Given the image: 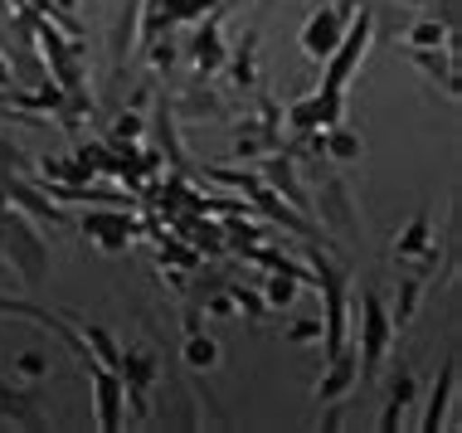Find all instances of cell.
I'll return each mask as SVG.
<instances>
[{"instance_id":"1","label":"cell","mask_w":462,"mask_h":433,"mask_svg":"<svg viewBox=\"0 0 462 433\" xmlns=\"http://www.w3.org/2000/svg\"><path fill=\"white\" fill-rule=\"evenodd\" d=\"M307 263H311V282L321 292V345H327V361L346 351V302H351V273L341 263H331L321 249H307Z\"/></svg>"},{"instance_id":"2","label":"cell","mask_w":462,"mask_h":433,"mask_svg":"<svg viewBox=\"0 0 462 433\" xmlns=\"http://www.w3.org/2000/svg\"><path fill=\"white\" fill-rule=\"evenodd\" d=\"M394 317H390V307L380 302V292L365 288L360 292V302H356V375L360 380H374V370H380V361L390 355V345H394Z\"/></svg>"},{"instance_id":"3","label":"cell","mask_w":462,"mask_h":433,"mask_svg":"<svg viewBox=\"0 0 462 433\" xmlns=\"http://www.w3.org/2000/svg\"><path fill=\"white\" fill-rule=\"evenodd\" d=\"M0 253L10 258V268L30 282V288H40L44 273H49V249H44V239L34 234V225L20 215L15 205H5L0 209Z\"/></svg>"},{"instance_id":"4","label":"cell","mask_w":462,"mask_h":433,"mask_svg":"<svg viewBox=\"0 0 462 433\" xmlns=\"http://www.w3.org/2000/svg\"><path fill=\"white\" fill-rule=\"evenodd\" d=\"M370 40H374V15H370V10H360L356 20H346L341 44H336L331 54L321 59V64H327V73H321V88H317V93H327V97H346L351 78L360 73V59H365Z\"/></svg>"},{"instance_id":"5","label":"cell","mask_w":462,"mask_h":433,"mask_svg":"<svg viewBox=\"0 0 462 433\" xmlns=\"http://www.w3.org/2000/svg\"><path fill=\"white\" fill-rule=\"evenodd\" d=\"M88 380H93V404H97V428L112 433L122 424V414H127V390H122V375L103 361L88 365Z\"/></svg>"},{"instance_id":"6","label":"cell","mask_w":462,"mask_h":433,"mask_svg":"<svg viewBox=\"0 0 462 433\" xmlns=\"http://www.w3.org/2000/svg\"><path fill=\"white\" fill-rule=\"evenodd\" d=\"M117 375H122V390H127V400H132V414L146 424V419H152V400H146V390H152V380H156V355L152 351H122Z\"/></svg>"},{"instance_id":"7","label":"cell","mask_w":462,"mask_h":433,"mask_svg":"<svg viewBox=\"0 0 462 433\" xmlns=\"http://www.w3.org/2000/svg\"><path fill=\"white\" fill-rule=\"evenodd\" d=\"M341 30H346V10L341 5H321V10H311V20L302 24V54L307 59H327L336 44H341Z\"/></svg>"},{"instance_id":"8","label":"cell","mask_w":462,"mask_h":433,"mask_svg":"<svg viewBox=\"0 0 462 433\" xmlns=\"http://www.w3.org/2000/svg\"><path fill=\"white\" fill-rule=\"evenodd\" d=\"M83 234H88L97 249L122 253L127 239L136 234V219H127V209H93V215H83Z\"/></svg>"},{"instance_id":"9","label":"cell","mask_w":462,"mask_h":433,"mask_svg":"<svg viewBox=\"0 0 462 433\" xmlns=\"http://www.w3.org/2000/svg\"><path fill=\"white\" fill-rule=\"evenodd\" d=\"M453 390H457V355H448V361H443V370H439V380H433L429 410H423V424H419V428L439 433V428L448 424V404H453Z\"/></svg>"},{"instance_id":"10","label":"cell","mask_w":462,"mask_h":433,"mask_svg":"<svg viewBox=\"0 0 462 433\" xmlns=\"http://www.w3.org/2000/svg\"><path fill=\"white\" fill-rule=\"evenodd\" d=\"M205 24L195 30L190 40V59H195V73L199 78H209L219 64H224V40H219V15H199Z\"/></svg>"},{"instance_id":"11","label":"cell","mask_w":462,"mask_h":433,"mask_svg":"<svg viewBox=\"0 0 462 433\" xmlns=\"http://www.w3.org/2000/svg\"><path fill=\"white\" fill-rule=\"evenodd\" d=\"M433 253H439V244H433L429 215H414V219H409V229L399 234L394 258H399V263H419V258H433Z\"/></svg>"},{"instance_id":"12","label":"cell","mask_w":462,"mask_h":433,"mask_svg":"<svg viewBox=\"0 0 462 433\" xmlns=\"http://www.w3.org/2000/svg\"><path fill=\"white\" fill-rule=\"evenodd\" d=\"M263 176H268V180L282 190V200H287V205H292V209H302V219H311V200L302 195V185H297V176H292V161H287V152L268 161V166H263Z\"/></svg>"},{"instance_id":"13","label":"cell","mask_w":462,"mask_h":433,"mask_svg":"<svg viewBox=\"0 0 462 433\" xmlns=\"http://www.w3.org/2000/svg\"><path fill=\"white\" fill-rule=\"evenodd\" d=\"M351 385H356V351L346 345L341 355H331V361H327V375H321L317 394H321V400H341Z\"/></svg>"},{"instance_id":"14","label":"cell","mask_w":462,"mask_h":433,"mask_svg":"<svg viewBox=\"0 0 462 433\" xmlns=\"http://www.w3.org/2000/svg\"><path fill=\"white\" fill-rule=\"evenodd\" d=\"M409 400H414V375H409V370H394L390 400H384V414H380V428H399V414L409 410Z\"/></svg>"},{"instance_id":"15","label":"cell","mask_w":462,"mask_h":433,"mask_svg":"<svg viewBox=\"0 0 462 433\" xmlns=\"http://www.w3.org/2000/svg\"><path fill=\"white\" fill-rule=\"evenodd\" d=\"M79 331H83V341H88V351H93L103 365H112V370L122 365V345H117V336H112L107 327H97V321H83Z\"/></svg>"},{"instance_id":"16","label":"cell","mask_w":462,"mask_h":433,"mask_svg":"<svg viewBox=\"0 0 462 433\" xmlns=\"http://www.w3.org/2000/svg\"><path fill=\"white\" fill-rule=\"evenodd\" d=\"M317 146H321V156H336V161H356L360 156V137L356 132H346L341 122L327 132H317Z\"/></svg>"},{"instance_id":"17","label":"cell","mask_w":462,"mask_h":433,"mask_svg":"<svg viewBox=\"0 0 462 433\" xmlns=\"http://www.w3.org/2000/svg\"><path fill=\"white\" fill-rule=\"evenodd\" d=\"M404 44L409 49H443V44H453V30L443 20H419V24H409Z\"/></svg>"},{"instance_id":"18","label":"cell","mask_w":462,"mask_h":433,"mask_svg":"<svg viewBox=\"0 0 462 433\" xmlns=\"http://www.w3.org/2000/svg\"><path fill=\"white\" fill-rule=\"evenodd\" d=\"M321 219H336L341 229H351V225H356V215H351V195H346V185H341V180H327V195H321Z\"/></svg>"},{"instance_id":"19","label":"cell","mask_w":462,"mask_h":433,"mask_svg":"<svg viewBox=\"0 0 462 433\" xmlns=\"http://www.w3.org/2000/svg\"><path fill=\"white\" fill-rule=\"evenodd\" d=\"M297 282H302V278H292V273H268V282H263V307H278V312H287V307L297 302Z\"/></svg>"},{"instance_id":"20","label":"cell","mask_w":462,"mask_h":433,"mask_svg":"<svg viewBox=\"0 0 462 433\" xmlns=\"http://www.w3.org/2000/svg\"><path fill=\"white\" fill-rule=\"evenodd\" d=\"M185 365H190V370H209V365H215L219 361V345L215 341H209V336H199V331H190V336H185Z\"/></svg>"},{"instance_id":"21","label":"cell","mask_w":462,"mask_h":433,"mask_svg":"<svg viewBox=\"0 0 462 433\" xmlns=\"http://www.w3.org/2000/svg\"><path fill=\"white\" fill-rule=\"evenodd\" d=\"M30 5L44 10L49 20H59L69 34H79V15H73V5H79V0H30Z\"/></svg>"},{"instance_id":"22","label":"cell","mask_w":462,"mask_h":433,"mask_svg":"<svg viewBox=\"0 0 462 433\" xmlns=\"http://www.w3.org/2000/svg\"><path fill=\"white\" fill-rule=\"evenodd\" d=\"M229 302H234V307H244L248 317H258V312H263V297H258V292H248V288H239V282H229Z\"/></svg>"},{"instance_id":"23","label":"cell","mask_w":462,"mask_h":433,"mask_svg":"<svg viewBox=\"0 0 462 433\" xmlns=\"http://www.w3.org/2000/svg\"><path fill=\"white\" fill-rule=\"evenodd\" d=\"M287 341H321V321H297V327L287 331Z\"/></svg>"},{"instance_id":"24","label":"cell","mask_w":462,"mask_h":433,"mask_svg":"<svg viewBox=\"0 0 462 433\" xmlns=\"http://www.w3.org/2000/svg\"><path fill=\"white\" fill-rule=\"evenodd\" d=\"M15 365H20V370H24V375H30V380H40L44 370H49V365H44V355H34V351H24Z\"/></svg>"},{"instance_id":"25","label":"cell","mask_w":462,"mask_h":433,"mask_svg":"<svg viewBox=\"0 0 462 433\" xmlns=\"http://www.w3.org/2000/svg\"><path fill=\"white\" fill-rule=\"evenodd\" d=\"M0 166H10V170H24V152H15L10 142H0Z\"/></svg>"},{"instance_id":"26","label":"cell","mask_w":462,"mask_h":433,"mask_svg":"<svg viewBox=\"0 0 462 433\" xmlns=\"http://www.w3.org/2000/svg\"><path fill=\"white\" fill-rule=\"evenodd\" d=\"M0 88H10V64H5V54H0Z\"/></svg>"}]
</instances>
